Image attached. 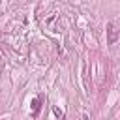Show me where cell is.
Segmentation results:
<instances>
[{
  "label": "cell",
  "instance_id": "cell-3",
  "mask_svg": "<svg viewBox=\"0 0 120 120\" xmlns=\"http://www.w3.org/2000/svg\"><path fill=\"white\" fill-rule=\"evenodd\" d=\"M82 81H84V88L88 90L90 84H88V64H86V60L82 62Z\"/></svg>",
  "mask_w": 120,
  "mask_h": 120
},
{
  "label": "cell",
  "instance_id": "cell-1",
  "mask_svg": "<svg viewBox=\"0 0 120 120\" xmlns=\"http://www.w3.org/2000/svg\"><path fill=\"white\" fill-rule=\"evenodd\" d=\"M118 38H120V30H118L116 22H109L107 24V41H109V45H114L118 41Z\"/></svg>",
  "mask_w": 120,
  "mask_h": 120
},
{
  "label": "cell",
  "instance_id": "cell-2",
  "mask_svg": "<svg viewBox=\"0 0 120 120\" xmlns=\"http://www.w3.org/2000/svg\"><path fill=\"white\" fill-rule=\"evenodd\" d=\"M45 26H47L49 30H52V32H60V26H58V13H56V11H52V13L45 19Z\"/></svg>",
  "mask_w": 120,
  "mask_h": 120
}]
</instances>
